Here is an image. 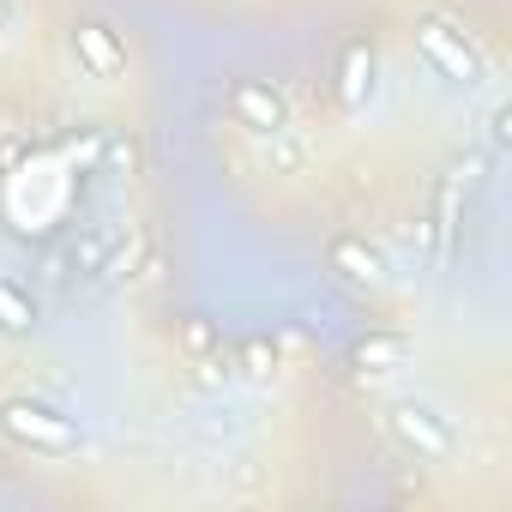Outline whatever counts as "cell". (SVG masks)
Segmentation results:
<instances>
[{"label":"cell","instance_id":"obj_10","mask_svg":"<svg viewBox=\"0 0 512 512\" xmlns=\"http://www.w3.org/2000/svg\"><path fill=\"white\" fill-rule=\"evenodd\" d=\"M356 362H362V374H392V368L404 362V338L374 332V338H362V344H356Z\"/></svg>","mask_w":512,"mask_h":512},{"label":"cell","instance_id":"obj_7","mask_svg":"<svg viewBox=\"0 0 512 512\" xmlns=\"http://www.w3.org/2000/svg\"><path fill=\"white\" fill-rule=\"evenodd\" d=\"M37 326H43V308H37L31 284L0 272V338H31Z\"/></svg>","mask_w":512,"mask_h":512},{"label":"cell","instance_id":"obj_2","mask_svg":"<svg viewBox=\"0 0 512 512\" xmlns=\"http://www.w3.org/2000/svg\"><path fill=\"white\" fill-rule=\"evenodd\" d=\"M416 55L434 67V79H446V85H458V91H482V85H488L482 49H476L458 25H446V19H422V25H416Z\"/></svg>","mask_w":512,"mask_h":512},{"label":"cell","instance_id":"obj_11","mask_svg":"<svg viewBox=\"0 0 512 512\" xmlns=\"http://www.w3.org/2000/svg\"><path fill=\"white\" fill-rule=\"evenodd\" d=\"M97 145H103V157H109V169H127V175H133V145H127L121 133H109V139H97Z\"/></svg>","mask_w":512,"mask_h":512},{"label":"cell","instance_id":"obj_4","mask_svg":"<svg viewBox=\"0 0 512 512\" xmlns=\"http://www.w3.org/2000/svg\"><path fill=\"white\" fill-rule=\"evenodd\" d=\"M229 115H235V127H247L253 139H272V133L290 127V103H284L266 79H235V85H229Z\"/></svg>","mask_w":512,"mask_h":512},{"label":"cell","instance_id":"obj_3","mask_svg":"<svg viewBox=\"0 0 512 512\" xmlns=\"http://www.w3.org/2000/svg\"><path fill=\"white\" fill-rule=\"evenodd\" d=\"M386 428H392V440H398L416 464H446V458L458 452L452 416H446L440 404H428V398H398V404L386 410Z\"/></svg>","mask_w":512,"mask_h":512},{"label":"cell","instance_id":"obj_5","mask_svg":"<svg viewBox=\"0 0 512 512\" xmlns=\"http://www.w3.org/2000/svg\"><path fill=\"white\" fill-rule=\"evenodd\" d=\"M73 55H79V67H85L91 79H103V85H115V79L127 73V49H121V37H115L109 25H97V19L73 25Z\"/></svg>","mask_w":512,"mask_h":512},{"label":"cell","instance_id":"obj_8","mask_svg":"<svg viewBox=\"0 0 512 512\" xmlns=\"http://www.w3.org/2000/svg\"><path fill=\"white\" fill-rule=\"evenodd\" d=\"M338 97H344V109H362L368 97H374V49L356 37V43H344V61H338Z\"/></svg>","mask_w":512,"mask_h":512},{"label":"cell","instance_id":"obj_13","mask_svg":"<svg viewBox=\"0 0 512 512\" xmlns=\"http://www.w3.org/2000/svg\"><path fill=\"white\" fill-rule=\"evenodd\" d=\"M13 25V0H0V31H7Z\"/></svg>","mask_w":512,"mask_h":512},{"label":"cell","instance_id":"obj_1","mask_svg":"<svg viewBox=\"0 0 512 512\" xmlns=\"http://www.w3.org/2000/svg\"><path fill=\"white\" fill-rule=\"evenodd\" d=\"M0 428H7L25 452H37V458H79L85 452V428L67 416V410H55L49 398H7L0 404Z\"/></svg>","mask_w":512,"mask_h":512},{"label":"cell","instance_id":"obj_9","mask_svg":"<svg viewBox=\"0 0 512 512\" xmlns=\"http://www.w3.org/2000/svg\"><path fill=\"white\" fill-rule=\"evenodd\" d=\"M266 169H272V175H302V169H308V145H302L290 127L272 133V139H266Z\"/></svg>","mask_w":512,"mask_h":512},{"label":"cell","instance_id":"obj_6","mask_svg":"<svg viewBox=\"0 0 512 512\" xmlns=\"http://www.w3.org/2000/svg\"><path fill=\"white\" fill-rule=\"evenodd\" d=\"M326 260H332V272H338V278H350V284H380V278H386V253H380V247H368L362 235H332Z\"/></svg>","mask_w":512,"mask_h":512},{"label":"cell","instance_id":"obj_12","mask_svg":"<svg viewBox=\"0 0 512 512\" xmlns=\"http://www.w3.org/2000/svg\"><path fill=\"white\" fill-rule=\"evenodd\" d=\"M488 145H494V151L512 145V109H494V115H488Z\"/></svg>","mask_w":512,"mask_h":512}]
</instances>
